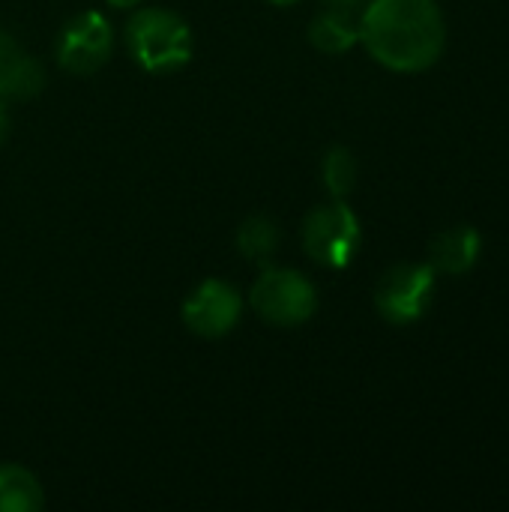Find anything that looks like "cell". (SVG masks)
I'll list each match as a JSON object with an SVG mask.
<instances>
[{
	"mask_svg": "<svg viewBox=\"0 0 509 512\" xmlns=\"http://www.w3.org/2000/svg\"><path fill=\"white\" fill-rule=\"evenodd\" d=\"M309 42L324 54H345L354 42H360L357 18L336 9H321L309 24Z\"/></svg>",
	"mask_w": 509,
	"mask_h": 512,
	"instance_id": "obj_10",
	"label": "cell"
},
{
	"mask_svg": "<svg viewBox=\"0 0 509 512\" xmlns=\"http://www.w3.org/2000/svg\"><path fill=\"white\" fill-rule=\"evenodd\" d=\"M237 252L246 258V261H252V264H270V258L279 252V243H282V231H279V225L270 219V216H261V213H255V216H249V219H243L240 222V228H237Z\"/></svg>",
	"mask_w": 509,
	"mask_h": 512,
	"instance_id": "obj_12",
	"label": "cell"
},
{
	"mask_svg": "<svg viewBox=\"0 0 509 512\" xmlns=\"http://www.w3.org/2000/svg\"><path fill=\"white\" fill-rule=\"evenodd\" d=\"M249 303L255 315L273 327H300L318 309L315 285L288 267H264L249 291Z\"/></svg>",
	"mask_w": 509,
	"mask_h": 512,
	"instance_id": "obj_3",
	"label": "cell"
},
{
	"mask_svg": "<svg viewBox=\"0 0 509 512\" xmlns=\"http://www.w3.org/2000/svg\"><path fill=\"white\" fill-rule=\"evenodd\" d=\"M108 6H114V9H135V6H141V0H105Z\"/></svg>",
	"mask_w": 509,
	"mask_h": 512,
	"instance_id": "obj_16",
	"label": "cell"
},
{
	"mask_svg": "<svg viewBox=\"0 0 509 512\" xmlns=\"http://www.w3.org/2000/svg\"><path fill=\"white\" fill-rule=\"evenodd\" d=\"M45 492L21 465H0V512H39Z\"/></svg>",
	"mask_w": 509,
	"mask_h": 512,
	"instance_id": "obj_11",
	"label": "cell"
},
{
	"mask_svg": "<svg viewBox=\"0 0 509 512\" xmlns=\"http://www.w3.org/2000/svg\"><path fill=\"white\" fill-rule=\"evenodd\" d=\"M240 312L243 297L231 282L204 279L183 303V324L201 339H222L237 327Z\"/></svg>",
	"mask_w": 509,
	"mask_h": 512,
	"instance_id": "obj_7",
	"label": "cell"
},
{
	"mask_svg": "<svg viewBox=\"0 0 509 512\" xmlns=\"http://www.w3.org/2000/svg\"><path fill=\"white\" fill-rule=\"evenodd\" d=\"M6 132H9V111L6 102H0V144L6 141Z\"/></svg>",
	"mask_w": 509,
	"mask_h": 512,
	"instance_id": "obj_15",
	"label": "cell"
},
{
	"mask_svg": "<svg viewBox=\"0 0 509 512\" xmlns=\"http://www.w3.org/2000/svg\"><path fill=\"white\" fill-rule=\"evenodd\" d=\"M114 51V27L96 9H87L63 24L54 42L57 66L69 75L99 72Z\"/></svg>",
	"mask_w": 509,
	"mask_h": 512,
	"instance_id": "obj_5",
	"label": "cell"
},
{
	"mask_svg": "<svg viewBox=\"0 0 509 512\" xmlns=\"http://www.w3.org/2000/svg\"><path fill=\"white\" fill-rule=\"evenodd\" d=\"M366 3L369 0H324V9H336V12H345V15H354L357 18Z\"/></svg>",
	"mask_w": 509,
	"mask_h": 512,
	"instance_id": "obj_14",
	"label": "cell"
},
{
	"mask_svg": "<svg viewBox=\"0 0 509 512\" xmlns=\"http://www.w3.org/2000/svg\"><path fill=\"white\" fill-rule=\"evenodd\" d=\"M270 3H276V6H291V3H300V0H270Z\"/></svg>",
	"mask_w": 509,
	"mask_h": 512,
	"instance_id": "obj_17",
	"label": "cell"
},
{
	"mask_svg": "<svg viewBox=\"0 0 509 512\" xmlns=\"http://www.w3.org/2000/svg\"><path fill=\"white\" fill-rule=\"evenodd\" d=\"M45 87L42 63L0 27V102L33 99Z\"/></svg>",
	"mask_w": 509,
	"mask_h": 512,
	"instance_id": "obj_8",
	"label": "cell"
},
{
	"mask_svg": "<svg viewBox=\"0 0 509 512\" xmlns=\"http://www.w3.org/2000/svg\"><path fill=\"white\" fill-rule=\"evenodd\" d=\"M438 273L426 264H396L390 267L378 288H375V309L390 324H414L426 315L432 297H435Z\"/></svg>",
	"mask_w": 509,
	"mask_h": 512,
	"instance_id": "obj_6",
	"label": "cell"
},
{
	"mask_svg": "<svg viewBox=\"0 0 509 512\" xmlns=\"http://www.w3.org/2000/svg\"><path fill=\"white\" fill-rule=\"evenodd\" d=\"M363 231L357 213L345 204V198H333L315 207L303 222V249L312 261L330 270H345L357 249Z\"/></svg>",
	"mask_w": 509,
	"mask_h": 512,
	"instance_id": "obj_4",
	"label": "cell"
},
{
	"mask_svg": "<svg viewBox=\"0 0 509 512\" xmlns=\"http://www.w3.org/2000/svg\"><path fill=\"white\" fill-rule=\"evenodd\" d=\"M357 30L366 51L396 72L435 66L447 45L444 12L435 0H369Z\"/></svg>",
	"mask_w": 509,
	"mask_h": 512,
	"instance_id": "obj_1",
	"label": "cell"
},
{
	"mask_svg": "<svg viewBox=\"0 0 509 512\" xmlns=\"http://www.w3.org/2000/svg\"><path fill=\"white\" fill-rule=\"evenodd\" d=\"M480 252H483L480 231L471 225H459L432 240L429 267L441 276H462L480 261Z\"/></svg>",
	"mask_w": 509,
	"mask_h": 512,
	"instance_id": "obj_9",
	"label": "cell"
},
{
	"mask_svg": "<svg viewBox=\"0 0 509 512\" xmlns=\"http://www.w3.org/2000/svg\"><path fill=\"white\" fill-rule=\"evenodd\" d=\"M126 48L132 60L153 75L177 72L192 57V30L171 9H138L126 21Z\"/></svg>",
	"mask_w": 509,
	"mask_h": 512,
	"instance_id": "obj_2",
	"label": "cell"
},
{
	"mask_svg": "<svg viewBox=\"0 0 509 512\" xmlns=\"http://www.w3.org/2000/svg\"><path fill=\"white\" fill-rule=\"evenodd\" d=\"M324 189L333 198H348L357 186V159L348 147H330L321 162Z\"/></svg>",
	"mask_w": 509,
	"mask_h": 512,
	"instance_id": "obj_13",
	"label": "cell"
}]
</instances>
